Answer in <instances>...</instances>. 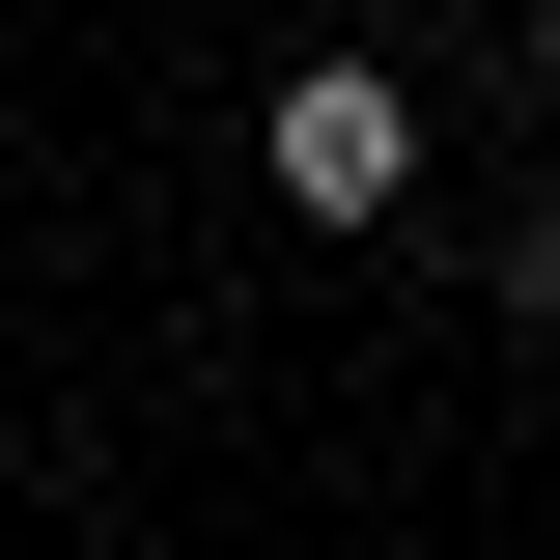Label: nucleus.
<instances>
[{"label":"nucleus","mask_w":560,"mask_h":560,"mask_svg":"<svg viewBox=\"0 0 560 560\" xmlns=\"http://www.w3.org/2000/svg\"><path fill=\"white\" fill-rule=\"evenodd\" d=\"M420 197V84L393 57H280V224H393Z\"/></svg>","instance_id":"f257e3e1"},{"label":"nucleus","mask_w":560,"mask_h":560,"mask_svg":"<svg viewBox=\"0 0 560 560\" xmlns=\"http://www.w3.org/2000/svg\"><path fill=\"white\" fill-rule=\"evenodd\" d=\"M504 308H560V168H533V197H504Z\"/></svg>","instance_id":"f03ea898"},{"label":"nucleus","mask_w":560,"mask_h":560,"mask_svg":"<svg viewBox=\"0 0 560 560\" xmlns=\"http://www.w3.org/2000/svg\"><path fill=\"white\" fill-rule=\"evenodd\" d=\"M533 57H560V0H533Z\"/></svg>","instance_id":"7ed1b4c3"}]
</instances>
